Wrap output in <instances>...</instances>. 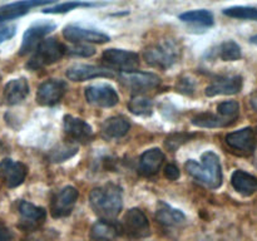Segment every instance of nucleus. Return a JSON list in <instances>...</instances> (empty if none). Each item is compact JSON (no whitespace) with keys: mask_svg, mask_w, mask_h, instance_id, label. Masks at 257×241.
Returning a JSON list of instances; mask_svg holds the SVG:
<instances>
[{"mask_svg":"<svg viewBox=\"0 0 257 241\" xmlns=\"http://www.w3.org/2000/svg\"><path fill=\"white\" fill-rule=\"evenodd\" d=\"M202 163L188 160L185 167L187 172L207 187L216 190L222 185V167L218 156L212 151H207L201 156Z\"/></svg>","mask_w":257,"mask_h":241,"instance_id":"1","label":"nucleus"},{"mask_svg":"<svg viewBox=\"0 0 257 241\" xmlns=\"http://www.w3.org/2000/svg\"><path fill=\"white\" fill-rule=\"evenodd\" d=\"M89 201L97 215L104 218H113L122 211V188L114 183L99 186L90 192Z\"/></svg>","mask_w":257,"mask_h":241,"instance_id":"2","label":"nucleus"},{"mask_svg":"<svg viewBox=\"0 0 257 241\" xmlns=\"http://www.w3.org/2000/svg\"><path fill=\"white\" fill-rule=\"evenodd\" d=\"M181 48L177 40L172 38H163L148 45L143 50V58L151 67L168 69L178 60Z\"/></svg>","mask_w":257,"mask_h":241,"instance_id":"3","label":"nucleus"},{"mask_svg":"<svg viewBox=\"0 0 257 241\" xmlns=\"http://www.w3.org/2000/svg\"><path fill=\"white\" fill-rule=\"evenodd\" d=\"M67 53V48L63 43L55 38L43 39L35 48L34 54L27 63V68L30 70H38L59 62Z\"/></svg>","mask_w":257,"mask_h":241,"instance_id":"4","label":"nucleus"},{"mask_svg":"<svg viewBox=\"0 0 257 241\" xmlns=\"http://www.w3.org/2000/svg\"><path fill=\"white\" fill-rule=\"evenodd\" d=\"M102 60L107 64V68L120 72H133L140 65V55L137 53L115 48L105 49L102 54Z\"/></svg>","mask_w":257,"mask_h":241,"instance_id":"5","label":"nucleus"},{"mask_svg":"<svg viewBox=\"0 0 257 241\" xmlns=\"http://www.w3.org/2000/svg\"><path fill=\"white\" fill-rule=\"evenodd\" d=\"M122 231L132 238L147 237L151 233L150 221L141 208L133 207L127 211L120 223Z\"/></svg>","mask_w":257,"mask_h":241,"instance_id":"6","label":"nucleus"},{"mask_svg":"<svg viewBox=\"0 0 257 241\" xmlns=\"http://www.w3.org/2000/svg\"><path fill=\"white\" fill-rule=\"evenodd\" d=\"M57 28V25L52 22H39L34 23L30 25L27 30H25L24 35H23L22 45L19 49V55H27L29 53L34 52L35 48L38 47L40 42L47 37L49 33Z\"/></svg>","mask_w":257,"mask_h":241,"instance_id":"7","label":"nucleus"},{"mask_svg":"<svg viewBox=\"0 0 257 241\" xmlns=\"http://www.w3.org/2000/svg\"><path fill=\"white\" fill-rule=\"evenodd\" d=\"M78 197H79V192L73 186H65L62 190L58 191L50 203V213L53 217L60 218L70 215L77 203Z\"/></svg>","mask_w":257,"mask_h":241,"instance_id":"8","label":"nucleus"},{"mask_svg":"<svg viewBox=\"0 0 257 241\" xmlns=\"http://www.w3.org/2000/svg\"><path fill=\"white\" fill-rule=\"evenodd\" d=\"M84 95L88 103L100 108L114 107L119 102L117 90L109 84L89 85L85 88Z\"/></svg>","mask_w":257,"mask_h":241,"instance_id":"9","label":"nucleus"},{"mask_svg":"<svg viewBox=\"0 0 257 241\" xmlns=\"http://www.w3.org/2000/svg\"><path fill=\"white\" fill-rule=\"evenodd\" d=\"M119 80L124 87L130 88L133 92H147L161 83V78L155 73H145L138 70L120 72Z\"/></svg>","mask_w":257,"mask_h":241,"instance_id":"10","label":"nucleus"},{"mask_svg":"<svg viewBox=\"0 0 257 241\" xmlns=\"http://www.w3.org/2000/svg\"><path fill=\"white\" fill-rule=\"evenodd\" d=\"M63 37L69 42L79 44V43H94V44H103L109 42V35L95 29H88L80 25L69 24L63 29Z\"/></svg>","mask_w":257,"mask_h":241,"instance_id":"11","label":"nucleus"},{"mask_svg":"<svg viewBox=\"0 0 257 241\" xmlns=\"http://www.w3.org/2000/svg\"><path fill=\"white\" fill-rule=\"evenodd\" d=\"M68 85L62 79H49L43 82L37 90V102L40 105H54L64 97Z\"/></svg>","mask_w":257,"mask_h":241,"instance_id":"12","label":"nucleus"},{"mask_svg":"<svg viewBox=\"0 0 257 241\" xmlns=\"http://www.w3.org/2000/svg\"><path fill=\"white\" fill-rule=\"evenodd\" d=\"M65 75L73 82H85L95 78H113L114 73L107 67H98L89 64H75L67 69Z\"/></svg>","mask_w":257,"mask_h":241,"instance_id":"13","label":"nucleus"},{"mask_svg":"<svg viewBox=\"0 0 257 241\" xmlns=\"http://www.w3.org/2000/svg\"><path fill=\"white\" fill-rule=\"evenodd\" d=\"M28 175V167L23 162H14L5 158L0 162V180L4 181L9 188H15L22 185Z\"/></svg>","mask_w":257,"mask_h":241,"instance_id":"14","label":"nucleus"},{"mask_svg":"<svg viewBox=\"0 0 257 241\" xmlns=\"http://www.w3.org/2000/svg\"><path fill=\"white\" fill-rule=\"evenodd\" d=\"M20 227L24 230H34L42 226L47 218V211L44 207L33 205L28 201H22L19 203Z\"/></svg>","mask_w":257,"mask_h":241,"instance_id":"15","label":"nucleus"},{"mask_svg":"<svg viewBox=\"0 0 257 241\" xmlns=\"http://www.w3.org/2000/svg\"><path fill=\"white\" fill-rule=\"evenodd\" d=\"M63 126H64L65 135L70 140L74 141V142L87 143L92 141V127L84 119H82V118L73 117V115H65Z\"/></svg>","mask_w":257,"mask_h":241,"instance_id":"16","label":"nucleus"},{"mask_svg":"<svg viewBox=\"0 0 257 241\" xmlns=\"http://www.w3.org/2000/svg\"><path fill=\"white\" fill-rule=\"evenodd\" d=\"M226 143L232 150L240 151L245 155H251L256 148L255 132L251 127H246L242 128V130L231 132L226 136Z\"/></svg>","mask_w":257,"mask_h":241,"instance_id":"17","label":"nucleus"},{"mask_svg":"<svg viewBox=\"0 0 257 241\" xmlns=\"http://www.w3.org/2000/svg\"><path fill=\"white\" fill-rule=\"evenodd\" d=\"M243 80L241 75H232V77L221 78L216 80L212 84L208 85L205 90L207 97H215V95H232L242 89Z\"/></svg>","mask_w":257,"mask_h":241,"instance_id":"18","label":"nucleus"},{"mask_svg":"<svg viewBox=\"0 0 257 241\" xmlns=\"http://www.w3.org/2000/svg\"><path fill=\"white\" fill-rule=\"evenodd\" d=\"M58 0H19V2L10 3V4L0 7V14L7 15L10 20L17 19L29 13L33 8L43 7V5L52 4Z\"/></svg>","mask_w":257,"mask_h":241,"instance_id":"19","label":"nucleus"},{"mask_svg":"<svg viewBox=\"0 0 257 241\" xmlns=\"http://www.w3.org/2000/svg\"><path fill=\"white\" fill-rule=\"evenodd\" d=\"M156 218L161 225L166 226V227H178L186 222L185 213L178 208L166 203L165 201H160L157 203Z\"/></svg>","mask_w":257,"mask_h":241,"instance_id":"20","label":"nucleus"},{"mask_svg":"<svg viewBox=\"0 0 257 241\" xmlns=\"http://www.w3.org/2000/svg\"><path fill=\"white\" fill-rule=\"evenodd\" d=\"M131 125L127 118L122 115L107 118L100 126V135L105 140H118L124 137L130 131Z\"/></svg>","mask_w":257,"mask_h":241,"instance_id":"21","label":"nucleus"},{"mask_svg":"<svg viewBox=\"0 0 257 241\" xmlns=\"http://www.w3.org/2000/svg\"><path fill=\"white\" fill-rule=\"evenodd\" d=\"M120 233H122L120 223L109 221L108 218L97 221L90 228L92 241H113Z\"/></svg>","mask_w":257,"mask_h":241,"instance_id":"22","label":"nucleus"},{"mask_svg":"<svg viewBox=\"0 0 257 241\" xmlns=\"http://www.w3.org/2000/svg\"><path fill=\"white\" fill-rule=\"evenodd\" d=\"M28 94H29V84L25 78L9 80L4 88V100L9 105L19 104L28 97Z\"/></svg>","mask_w":257,"mask_h":241,"instance_id":"23","label":"nucleus"},{"mask_svg":"<svg viewBox=\"0 0 257 241\" xmlns=\"http://www.w3.org/2000/svg\"><path fill=\"white\" fill-rule=\"evenodd\" d=\"M165 162V153L160 148H151L140 158V171L145 176H153L161 170Z\"/></svg>","mask_w":257,"mask_h":241,"instance_id":"24","label":"nucleus"},{"mask_svg":"<svg viewBox=\"0 0 257 241\" xmlns=\"http://www.w3.org/2000/svg\"><path fill=\"white\" fill-rule=\"evenodd\" d=\"M233 188L242 196H251L257 192V177L242 170H236L231 176Z\"/></svg>","mask_w":257,"mask_h":241,"instance_id":"25","label":"nucleus"},{"mask_svg":"<svg viewBox=\"0 0 257 241\" xmlns=\"http://www.w3.org/2000/svg\"><path fill=\"white\" fill-rule=\"evenodd\" d=\"M180 20L185 23H191V24L201 25V27L210 28L215 23V18L211 12L206 9L192 10V12H186L180 15Z\"/></svg>","mask_w":257,"mask_h":241,"instance_id":"26","label":"nucleus"},{"mask_svg":"<svg viewBox=\"0 0 257 241\" xmlns=\"http://www.w3.org/2000/svg\"><path fill=\"white\" fill-rule=\"evenodd\" d=\"M78 146L75 143H59V145L55 146L54 148H52L48 155L52 162H64V161L69 160L73 156L78 153Z\"/></svg>","mask_w":257,"mask_h":241,"instance_id":"27","label":"nucleus"},{"mask_svg":"<svg viewBox=\"0 0 257 241\" xmlns=\"http://www.w3.org/2000/svg\"><path fill=\"white\" fill-rule=\"evenodd\" d=\"M192 125L197 126V127H202V128H218V127H225V126H228L230 123H228L227 120L223 119L222 117H220L218 114L205 112L196 115V117L192 119Z\"/></svg>","mask_w":257,"mask_h":241,"instance_id":"28","label":"nucleus"},{"mask_svg":"<svg viewBox=\"0 0 257 241\" xmlns=\"http://www.w3.org/2000/svg\"><path fill=\"white\" fill-rule=\"evenodd\" d=\"M128 109L136 115H151L153 112V102L150 98L136 95L131 98L128 103Z\"/></svg>","mask_w":257,"mask_h":241,"instance_id":"29","label":"nucleus"},{"mask_svg":"<svg viewBox=\"0 0 257 241\" xmlns=\"http://www.w3.org/2000/svg\"><path fill=\"white\" fill-rule=\"evenodd\" d=\"M217 55L223 62H235V60L241 59L242 52L237 43L233 40H227L217 48Z\"/></svg>","mask_w":257,"mask_h":241,"instance_id":"30","label":"nucleus"},{"mask_svg":"<svg viewBox=\"0 0 257 241\" xmlns=\"http://www.w3.org/2000/svg\"><path fill=\"white\" fill-rule=\"evenodd\" d=\"M223 14L226 17L233 18V19H241V20H255L257 22V8L253 7H231L223 9Z\"/></svg>","mask_w":257,"mask_h":241,"instance_id":"31","label":"nucleus"},{"mask_svg":"<svg viewBox=\"0 0 257 241\" xmlns=\"http://www.w3.org/2000/svg\"><path fill=\"white\" fill-rule=\"evenodd\" d=\"M98 3H90V2H83V0H72V2L62 3L59 5H55L53 8H48V9L43 10L45 14H64V13L74 10L77 8H92L97 7Z\"/></svg>","mask_w":257,"mask_h":241,"instance_id":"32","label":"nucleus"},{"mask_svg":"<svg viewBox=\"0 0 257 241\" xmlns=\"http://www.w3.org/2000/svg\"><path fill=\"white\" fill-rule=\"evenodd\" d=\"M217 114L227 120L228 123H233L240 114V104L236 100H226L217 105Z\"/></svg>","mask_w":257,"mask_h":241,"instance_id":"33","label":"nucleus"},{"mask_svg":"<svg viewBox=\"0 0 257 241\" xmlns=\"http://www.w3.org/2000/svg\"><path fill=\"white\" fill-rule=\"evenodd\" d=\"M67 53L70 55H74V57L89 58L95 54V48L89 44H83V43H79V44H75L73 45V47L67 48Z\"/></svg>","mask_w":257,"mask_h":241,"instance_id":"34","label":"nucleus"},{"mask_svg":"<svg viewBox=\"0 0 257 241\" xmlns=\"http://www.w3.org/2000/svg\"><path fill=\"white\" fill-rule=\"evenodd\" d=\"M191 137H193V136L188 135V133H175V135H171L170 137H167V140H166V146H167L168 150L176 151L181 145H183L185 142L190 141Z\"/></svg>","mask_w":257,"mask_h":241,"instance_id":"35","label":"nucleus"},{"mask_svg":"<svg viewBox=\"0 0 257 241\" xmlns=\"http://www.w3.org/2000/svg\"><path fill=\"white\" fill-rule=\"evenodd\" d=\"M17 33V27L15 25H5V27H0V44L5 40L12 39Z\"/></svg>","mask_w":257,"mask_h":241,"instance_id":"36","label":"nucleus"},{"mask_svg":"<svg viewBox=\"0 0 257 241\" xmlns=\"http://www.w3.org/2000/svg\"><path fill=\"white\" fill-rule=\"evenodd\" d=\"M165 176L166 178H168L170 181H176L180 177V170L176 165L173 163H168L165 167Z\"/></svg>","mask_w":257,"mask_h":241,"instance_id":"37","label":"nucleus"},{"mask_svg":"<svg viewBox=\"0 0 257 241\" xmlns=\"http://www.w3.org/2000/svg\"><path fill=\"white\" fill-rule=\"evenodd\" d=\"M178 89H180V92L182 93H192L193 89H195V84H193L192 82H191L190 79H181L180 82V85H178Z\"/></svg>","mask_w":257,"mask_h":241,"instance_id":"38","label":"nucleus"},{"mask_svg":"<svg viewBox=\"0 0 257 241\" xmlns=\"http://www.w3.org/2000/svg\"><path fill=\"white\" fill-rule=\"evenodd\" d=\"M0 241H13L12 232L3 221H0Z\"/></svg>","mask_w":257,"mask_h":241,"instance_id":"39","label":"nucleus"},{"mask_svg":"<svg viewBox=\"0 0 257 241\" xmlns=\"http://www.w3.org/2000/svg\"><path fill=\"white\" fill-rule=\"evenodd\" d=\"M251 43H253V44H257V34L253 35V37H251Z\"/></svg>","mask_w":257,"mask_h":241,"instance_id":"40","label":"nucleus"}]
</instances>
